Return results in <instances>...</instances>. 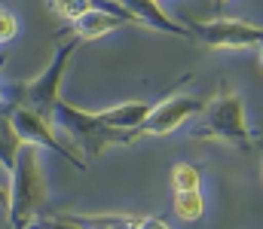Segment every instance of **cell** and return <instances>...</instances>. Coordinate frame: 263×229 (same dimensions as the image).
<instances>
[{
  "label": "cell",
  "mask_w": 263,
  "mask_h": 229,
  "mask_svg": "<svg viewBox=\"0 0 263 229\" xmlns=\"http://www.w3.org/2000/svg\"><path fill=\"white\" fill-rule=\"evenodd\" d=\"M12 183H9V226L28 229L40 223V214L49 202V180L40 168V150L37 144L25 141L15 156V165L9 168Z\"/></svg>",
  "instance_id": "cell-1"
},
{
  "label": "cell",
  "mask_w": 263,
  "mask_h": 229,
  "mask_svg": "<svg viewBox=\"0 0 263 229\" xmlns=\"http://www.w3.org/2000/svg\"><path fill=\"white\" fill-rule=\"evenodd\" d=\"M80 46V37H70L67 43H62L52 55V61L28 82H15L9 89V98L15 101V107H28V110H37L40 116L52 119L55 122V104L62 98V79L65 71L70 65V55L77 52Z\"/></svg>",
  "instance_id": "cell-2"
},
{
  "label": "cell",
  "mask_w": 263,
  "mask_h": 229,
  "mask_svg": "<svg viewBox=\"0 0 263 229\" xmlns=\"http://www.w3.org/2000/svg\"><path fill=\"white\" fill-rule=\"evenodd\" d=\"M193 138H211V141H223L236 150H248L251 147V129L245 119L242 98L233 92H223L214 101H208L202 107V126L193 129Z\"/></svg>",
  "instance_id": "cell-3"
},
{
  "label": "cell",
  "mask_w": 263,
  "mask_h": 229,
  "mask_svg": "<svg viewBox=\"0 0 263 229\" xmlns=\"http://www.w3.org/2000/svg\"><path fill=\"white\" fill-rule=\"evenodd\" d=\"M55 122L67 132V138L77 141V147L86 150L89 156H98V153H104L107 147L126 144V132L123 129L104 126L98 119V113L80 110V107H73L65 98H59V104H55Z\"/></svg>",
  "instance_id": "cell-4"
},
{
  "label": "cell",
  "mask_w": 263,
  "mask_h": 229,
  "mask_svg": "<svg viewBox=\"0 0 263 229\" xmlns=\"http://www.w3.org/2000/svg\"><path fill=\"white\" fill-rule=\"evenodd\" d=\"M202 107H205V101L196 98V95H172V98L153 104L141 126H135L132 132H126V144L141 141L144 135H168V132L181 129L190 116L202 113Z\"/></svg>",
  "instance_id": "cell-5"
},
{
  "label": "cell",
  "mask_w": 263,
  "mask_h": 229,
  "mask_svg": "<svg viewBox=\"0 0 263 229\" xmlns=\"http://www.w3.org/2000/svg\"><path fill=\"white\" fill-rule=\"evenodd\" d=\"M184 25L208 49H248V46L263 43L260 25H248V22H239V18H208V22L184 18Z\"/></svg>",
  "instance_id": "cell-6"
},
{
  "label": "cell",
  "mask_w": 263,
  "mask_h": 229,
  "mask_svg": "<svg viewBox=\"0 0 263 229\" xmlns=\"http://www.w3.org/2000/svg\"><path fill=\"white\" fill-rule=\"evenodd\" d=\"M12 126H15V132L22 135V141H31V144H37V147H46V150L59 153V156L67 159L70 165H77L80 171H86V159L73 150V147H67L65 141L55 138L52 119H46V116H40L37 110H28V107H12Z\"/></svg>",
  "instance_id": "cell-7"
},
{
  "label": "cell",
  "mask_w": 263,
  "mask_h": 229,
  "mask_svg": "<svg viewBox=\"0 0 263 229\" xmlns=\"http://www.w3.org/2000/svg\"><path fill=\"white\" fill-rule=\"evenodd\" d=\"M43 226H70V229H165V220L156 217H132V214H55L43 217Z\"/></svg>",
  "instance_id": "cell-8"
},
{
  "label": "cell",
  "mask_w": 263,
  "mask_h": 229,
  "mask_svg": "<svg viewBox=\"0 0 263 229\" xmlns=\"http://www.w3.org/2000/svg\"><path fill=\"white\" fill-rule=\"evenodd\" d=\"M123 25H129V22L123 15H117V12H110V9H89V12L70 18L67 34L70 37H80V40H98V37L123 28Z\"/></svg>",
  "instance_id": "cell-9"
},
{
  "label": "cell",
  "mask_w": 263,
  "mask_h": 229,
  "mask_svg": "<svg viewBox=\"0 0 263 229\" xmlns=\"http://www.w3.org/2000/svg\"><path fill=\"white\" fill-rule=\"evenodd\" d=\"M123 3L141 18V25H150V28H156V31H162V34H175V37H193L190 28L181 25V22H175V18H168V15L159 9L156 0H123Z\"/></svg>",
  "instance_id": "cell-10"
},
{
  "label": "cell",
  "mask_w": 263,
  "mask_h": 229,
  "mask_svg": "<svg viewBox=\"0 0 263 229\" xmlns=\"http://www.w3.org/2000/svg\"><path fill=\"white\" fill-rule=\"evenodd\" d=\"M150 107H153V104H147V101H126V104H117V107L101 110V113H98V119H101L104 126H110V129L132 132L135 126H141V122H144V116L150 113Z\"/></svg>",
  "instance_id": "cell-11"
},
{
  "label": "cell",
  "mask_w": 263,
  "mask_h": 229,
  "mask_svg": "<svg viewBox=\"0 0 263 229\" xmlns=\"http://www.w3.org/2000/svg\"><path fill=\"white\" fill-rule=\"evenodd\" d=\"M22 135L15 132V126H12V113L6 116V113H0V168H12L15 165V156L22 150Z\"/></svg>",
  "instance_id": "cell-12"
},
{
  "label": "cell",
  "mask_w": 263,
  "mask_h": 229,
  "mask_svg": "<svg viewBox=\"0 0 263 229\" xmlns=\"http://www.w3.org/2000/svg\"><path fill=\"white\" fill-rule=\"evenodd\" d=\"M178 220L184 223H196L205 214V199H202V190H175V202H172Z\"/></svg>",
  "instance_id": "cell-13"
},
{
  "label": "cell",
  "mask_w": 263,
  "mask_h": 229,
  "mask_svg": "<svg viewBox=\"0 0 263 229\" xmlns=\"http://www.w3.org/2000/svg\"><path fill=\"white\" fill-rule=\"evenodd\" d=\"M172 190H202V171L190 162L172 168Z\"/></svg>",
  "instance_id": "cell-14"
},
{
  "label": "cell",
  "mask_w": 263,
  "mask_h": 229,
  "mask_svg": "<svg viewBox=\"0 0 263 229\" xmlns=\"http://www.w3.org/2000/svg\"><path fill=\"white\" fill-rule=\"evenodd\" d=\"M15 34H18V22H15V15H12L9 9H0V43L15 40Z\"/></svg>",
  "instance_id": "cell-15"
},
{
  "label": "cell",
  "mask_w": 263,
  "mask_h": 229,
  "mask_svg": "<svg viewBox=\"0 0 263 229\" xmlns=\"http://www.w3.org/2000/svg\"><path fill=\"white\" fill-rule=\"evenodd\" d=\"M9 205V186H0V208Z\"/></svg>",
  "instance_id": "cell-16"
},
{
  "label": "cell",
  "mask_w": 263,
  "mask_h": 229,
  "mask_svg": "<svg viewBox=\"0 0 263 229\" xmlns=\"http://www.w3.org/2000/svg\"><path fill=\"white\" fill-rule=\"evenodd\" d=\"M223 3H230V0H214V6H223Z\"/></svg>",
  "instance_id": "cell-17"
},
{
  "label": "cell",
  "mask_w": 263,
  "mask_h": 229,
  "mask_svg": "<svg viewBox=\"0 0 263 229\" xmlns=\"http://www.w3.org/2000/svg\"><path fill=\"white\" fill-rule=\"evenodd\" d=\"M257 49H260V68H263V43H260V46H257Z\"/></svg>",
  "instance_id": "cell-18"
},
{
  "label": "cell",
  "mask_w": 263,
  "mask_h": 229,
  "mask_svg": "<svg viewBox=\"0 0 263 229\" xmlns=\"http://www.w3.org/2000/svg\"><path fill=\"white\" fill-rule=\"evenodd\" d=\"M3 98H6V95H3V89H0V104H3Z\"/></svg>",
  "instance_id": "cell-19"
}]
</instances>
